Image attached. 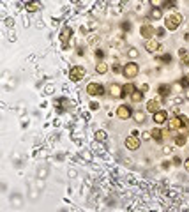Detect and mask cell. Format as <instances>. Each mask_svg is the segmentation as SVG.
I'll use <instances>...</instances> for the list:
<instances>
[{"instance_id":"1","label":"cell","mask_w":189,"mask_h":212,"mask_svg":"<svg viewBox=\"0 0 189 212\" xmlns=\"http://www.w3.org/2000/svg\"><path fill=\"white\" fill-rule=\"evenodd\" d=\"M180 23H182V14L172 12V14H168L166 20H164V28H168V30H177Z\"/></svg>"},{"instance_id":"2","label":"cell","mask_w":189,"mask_h":212,"mask_svg":"<svg viewBox=\"0 0 189 212\" xmlns=\"http://www.w3.org/2000/svg\"><path fill=\"white\" fill-rule=\"evenodd\" d=\"M138 71H140V67H138V64L136 62H129V64L124 65V76L127 78V80H133V78H136V74H138Z\"/></svg>"},{"instance_id":"3","label":"cell","mask_w":189,"mask_h":212,"mask_svg":"<svg viewBox=\"0 0 189 212\" xmlns=\"http://www.w3.org/2000/svg\"><path fill=\"white\" fill-rule=\"evenodd\" d=\"M83 76H85V67L83 65H73L71 67V71H69L71 82H80Z\"/></svg>"},{"instance_id":"4","label":"cell","mask_w":189,"mask_h":212,"mask_svg":"<svg viewBox=\"0 0 189 212\" xmlns=\"http://www.w3.org/2000/svg\"><path fill=\"white\" fill-rule=\"evenodd\" d=\"M87 94L88 96H103L104 94V87L101 85V83H96V82H92V83H88L87 85Z\"/></svg>"},{"instance_id":"5","label":"cell","mask_w":189,"mask_h":212,"mask_svg":"<svg viewBox=\"0 0 189 212\" xmlns=\"http://www.w3.org/2000/svg\"><path fill=\"white\" fill-rule=\"evenodd\" d=\"M133 110H131V106H127V104H120L119 108H117V117L119 119H122V120H127V119H131L133 117Z\"/></svg>"},{"instance_id":"6","label":"cell","mask_w":189,"mask_h":212,"mask_svg":"<svg viewBox=\"0 0 189 212\" xmlns=\"http://www.w3.org/2000/svg\"><path fill=\"white\" fill-rule=\"evenodd\" d=\"M125 147L129 148V150H138V148H140V145H141V141H140V138H138V136H127V138H125Z\"/></svg>"},{"instance_id":"7","label":"cell","mask_w":189,"mask_h":212,"mask_svg":"<svg viewBox=\"0 0 189 212\" xmlns=\"http://www.w3.org/2000/svg\"><path fill=\"white\" fill-rule=\"evenodd\" d=\"M140 34H141V37H145L147 41H150L152 35L156 34V28L152 27V25H143V27L140 28Z\"/></svg>"},{"instance_id":"8","label":"cell","mask_w":189,"mask_h":212,"mask_svg":"<svg viewBox=\"0 0 189 212\" xmlns=\"http://www.w3.org/2000/svg\"><path fill=\"white\" fill-rule=\"evenodd\" d=\"M71 35H73V28H69V27H64L62 30H60V34H59V39H60V43H64V44H67V41L71 39Z\"/></svg>"},{"instance_id":"9","label":"cell","mask_w":189,"mask_h":212,"mask_svg":"<svg viewBox=\"0 0 189 212\" xmlns=\"http://www.w3.org/2000/svg\"><path fill=\"white\" fill-rule=\"evenodd\" d=\"M152 119H154V122L156 124H164L168 119V111H164V110H159V111H156V113L152 115Z\"/></svg>"},{"instance_id":"10","label":"cell","mask_w":189,"mask_h":212,"mask_svg":"<svg viewBox=\"0 0 189 212\" xmlns=\"http://www.w3.org/2000/svg\"><path fill=\"white\" fill-rule=\"evenodd\" d=\"M110 94H111L113 97H117V99L124 97V90H122V85H119V83H113V85L110 87Z\"/></svg>"},{"instance_id":"11","label":"cell","mask_w":189,"mask_h":212,"mask_svg":"<svg viewBox=\"0 0 189 212\" xmlns=\"http://www.w3.org/2000/svg\"><path fill=\"white\" fill-rule=\"evenodd\" d=\"M25 9H27L28 12H37V11H41V9H43V4H41V2H37V0H35V2H28L27 6H25Z\"/></svg>"},{"instance_id":"12","label":"cell","mask_w":189,"mask_h":212,"mask_svg":"<svg viewBox=\"0 0 189 212\" xmlns=\"http://www.w3.org/2000/svg\"><path fill=\"white\" fill-rule=\"evenodd\" d=\"M145 49L149 51V53H156L157 49H159V43L154 41V39H150V41H147L145 43Z\"/></svg>"},{"instance_id":"13","label":"cell","mask_w":189,"mask_h":212,"mask_svg":"<svg viewBox=\"0 0 189 212\" xmlns=\"http://www.w3.org/2000/svg\"><path fill=\"white\" fill-rule=\"evenodd\" d=\"M147 110H149L152 115L156 113V111H159V99H150V101L147 103Z\"/></svg>"},{"instance_id":"14","label":"cell","mask_w":189,"mask_h":212,"mask_svg":"<svg viewBox=\"0 0 189 212\" xmlns=\"http://www.w3.org/2000/svg\"><path fill=\"white\" fill-rule=\"evenodd\" d=\"M131 101H133V103H141V101H143V92H141L140 88H136L135 92L131 94Z\"/></svg>"},{"instance_id":"15","label":"cell","mask_w":189,"mask_h":212,"mask_svg":"<svg viewBox=\"0 0 189 212\" xmlns=\"http://www.w3.org/2000/svg\"><path fill=\"white\" fill-rule=\"evenodd\" d=\"M186 140H187V138H186V131H182L180 134L175 136V145H177V147H184V145H186Z\"/></svg>"},{"instance_id":"16","label":"cell","mask_w":189,"mask_h":212,"mask_svg":"<svg viewBox=\"0 0 189 212\" xmlns=\"http://www.w3.org/2000/svg\"><path fill=\"white\" fill-rule=\"evenodd\" d=\"M150 134H152V138H154V141H157V143L163 141V134H161V131H159V127H154Z\"/></svg>"},{"instance_id":"17","label":"cell","mask_w":189,"mask_h":212,"mask_svg":"<svg viewBox=\"0 0 189 212\" xmlns=\"http://www.w3.org/2000/svg\"><path fill=\"white\" fill-rule=\"evenodd\" d=\"M122 90H124V96H129V97H131V94L135 92L136 88H135L133 83H127V85H122Z\"/></svg>"},{"instance_id":"18","label":"cell","mask_w":189,"mask_h":212,"mask_svg":"<svg viewBox=\"0 0 189 212\" xmlns=\"http://www.w3.org/2000/svg\"><path fill=\"white\" fill-rule=\"evenodd\" d=\"M170 92H172V87H170V85H161V87H159V96H161V97H166Z\"/></svg>"},{"instance_id":"19","label":"cell","mask_w":189,"mask_h":212,"mask_svg":"<svg viewBox=\"0 0 189 212\" xmlns=\"http://www.w3.org/2000/svg\"><path fill=\"white\" fill-rule=\"evenodd\" d=\"M150 18H154V20H159V18H163V11L159 9V7H152Z\"/></svg>"},{"instance_id":"20","label":"cell","mask_w":189,"mask_h":212,"mask_svg":"<svg viewBox=\"0 0 189 212\" xmlns=\"http://www.w3.org/2000/svg\"><path fill=\"white\" fill-rule=\"evenodd\" d=\"M96 73H97V74H104V73H108V65L104 64V62H99L97 67H96Z\"/></svg>"},{"instance_id":"21","label":"cell","mask_w":189,"mask_h":212,"mask_svg":"<svg viewBox=\"0 0 189 212\" xmlns=\"http://www.w3.org/2000/svg\"><path fill=\"white\" fill-rule=\"evenodd\" d=\"M133 119H135L138 124H143V122H145V115L141 113V111H135V113H133Z\"/></svg>"},{"instance_id":"22","label":"cell","mask_w":189,"mask_h":212,"mask_svg":"<svg viewBox=\"0 0 189 212\" xmlns=\"http://www.w3.org/2000/svg\"><path fill=\"white\" fill-rule=\"evenodd\" d=\"M106 138H108V134H106V131H103V129H101V131H97V133H96V140H97V141H104Z\"/></svg>"},{"instance_id":"23","label":"cell","mask_w":189,"mask_h":212,"mask_svg":"<svg viewBox=\"0 0 189 212\" xmlns=\"http://www.w3.org/2000/svg\"><path fill=\"white\" fill-rule=\"evenodd\" d=\"M138 55H140V53H138V49H136V48H129V49H127V57H129V59H136Z\"/></svg>"},{"instance_id":"24","label":"cell","mask_w":189,"mask_h":212,"mask_svg":"<svg viewBox=\"0 0 189 212\" xmlns=\"http://www.w3.org/2000/svg\"><path fill=\"white\" fill-rule=\"evenodd\" d=\"M159 60H161V62H164V64H170V62H172V55L164 53V55H161V57H159Z\"/></svg>"},{"instance_id":"25","label":"cell","mask_w":189,"mask_h":212,"mask_svg":"<svg viewBox=\"0 0 189 212\" xmlns=\"http://www.w3.org/2000/svg\"><path fill=\"white\" fill-rule=\"evenodd\" d=\"M120 27H122V30H124V32H129V30H131V23L129 21H124Z\"/></svg>"},{"instance_id":"26","label":"cell","mask_w":189,"mask_h":212,"mask_svg":"<svg viewBox=\"0 0 189 212\" xmlns=\"http://www.w3.org/2000/svg\"><path fill=\"white\" fill-rule=\"evenodd\" d=\"M96 57H97V60H101V62H103V59H104V51H103V49H96Z\"/></svg>"},{"instance_id":"27","label":"cell","mask_w":189,"mask_h":212,"mask_svg":"<svg viewBox=\"0 0 189 212\" xmlns=\"http://www.w3.org/2000/svg\"><path fill=\"white\" fill-rule=\"evenodd\" d=\"M175 6H177L175 2H164V4H163V7H164V9H173Z\"/></svg>"},{"instance_id":"28","label":"cell","mask_w":189,"mask_h":212,"mask_svg":"<svg viewBox=\"0 0 189 212\" xmlns=\"http://www.w3.org/2000/svg\"><path fill=\"white\" fill-rule=\"evenodd\" d=\"M120 71H124V67H120L119 64H115L113 65V73H120Z\"/></svg>"},{"instance_id":"29","label":"cell","mask_w":189,"mask_h":212,"mask_svg":"<svg viewBox=\"0 0 189 212\" xmlns=\"http://www.w3.org/2000/svg\"><path fill=\"white\" fill-rule=\"evenodd\" d=\"M182 64H186V65H189V53L186 55V57H182Z\"/></svg>"},{"instance_id":"30","label":"cell","mask_w":189,"mask_h":212,"mask_svg":"<svg viewBox=\"0 0 189 212\" xmlns=\"http://www.w3.org/2000/svg\"><path fill=\"white\" fill-rule=\"evenodd\" d=\"M12 23H14V21H12V18H7V20H6V25H7L9 28L12 27Z\"/></svg>"},{"instance_id":"31","label":"cell","mask_w":189,"mask_h":212,"mask_svg":"<svg viewBox=\"0 0 189 212\" xmlns=\"http://www.w3.org/2000/svg\"><path fill=\"white\" fill-rule=\"evenodd\" d=\"M184 168H186V170H187V172H189V158L186 159V161H184Z\"/></svg>"},{"instance_id":"32","label":"cell","mask_w":189,"mask_h":212,"mask_svg":"<svg viewBox=\"0 0 189 212\" xmlns=\"http://www.w3.org/2000/svg\"><path fill=\"white\" fill-rule=\"evenodd\" d=\"M150 133H143V136H141V138H143V140H149V138H150Z\"/></svg>"},{"instance_id":"33","label":"cell","mask_w":189,"mask_h":212,"mask_svg":"<svg viewBox=\"0 0 189 212\" xmlns=\"http://www.w3.org/2000/svg\"><path fill=\"white\" fill-rule=\"evenodd\" d=\"M46 92H48V94L53 92V85H48V87H46Z\"/></svg>"},{"instance_id":"34","label":"cell","mask_w":189,"mask_h":212,"mask_svg":"<svg viewBox=\"0 0 189 212\" xmlns=\"http://www.w3.org/2000/svg\"><path fill=\"white\" fill-rule=\"evenodd\" d=\"M46 173H48V172H46V170H43V172H39V173H37V177H46Z\"/></svg>"},{"instance_id":"35","label":"cell","mask_w":189,"mask_h":212,"mask_svg":"<svg viewBox=\"0 0 189 212\" xmlns=\"http://www.w3.org/2000/svg\"><path fill=\"white\" fill-rule=\"evenodd\" d=\"M90 108L92 110H97V103H90Z\"/></svg>"},{"instance_id":"36","label":"cell","mask_w":189,"mask_h":212,"mask_svg":"<svg viewBox=\"0 0 189 212\" xmlns=\"http://www.w3.org/2000/svg\"><path fill=\"white\" fill-rule=\"evenodd\" d=\"M187 97H189V90H187Z\"/></svg>"},{"instance_id":"37","label":"cell","mask_w":189,"mask_h":212,"mask_svg":"<svg viewBox=\"0 0 189 212\" xmlns=\"http://www.w3.org/2000/svg\"><path fill=\"white\" fill-rule=\"evenodd\" d=\"M187 125H189V119H187Z\"/></svg>"},{"instance_id":"38","label":"cell","mask_w":189,"mask_h":212,"mask_svg":"<svg viewBox=\"0 0 189 212\" xmlns=\"http://www.w3.org/2000/svg\"><path fill=\"white\" fill-rule=\"evenodd\" d=\"M187 80H189V74H187Z\"/></svg>"}]
</instances>
